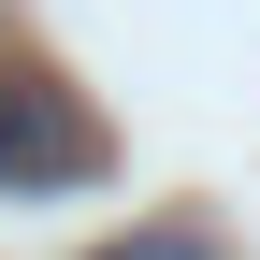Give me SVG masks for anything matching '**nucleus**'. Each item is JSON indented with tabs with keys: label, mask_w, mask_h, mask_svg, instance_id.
<instances>
[{
	"label": "nucleus",
	"mask_w": 260,
	"mask_h": 260,
	"mask_svg": "<svg viewBox=\"0 0 260 260\" xmlns=\"http://www.w3.org/2000/svg\"><path fill=\"white\" fill-rule=\"evenodd\" d=\"M73 174H102V116L73 87H44V73H0V203L73 188Z\"/></svg>",
	"instance_id": "1"
},
{
	"label": "nucleus",
	"mask_w": 260,
	"mask_h": 260,
	"mask_svg": "<svg viewBox=\"0 0 260 260\" xmlns=\"http://www.w3.org/2000/svg\"><path fill=\"white\" fill-rule=\"evenodd\" d=\"M87 260H203L188 232H116V246H87Z\"/></svg>",
	"instance_id": "2"
}]
</instances>
